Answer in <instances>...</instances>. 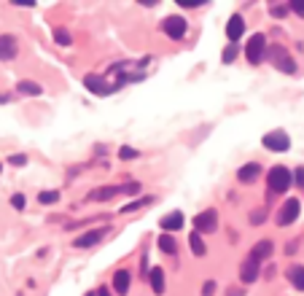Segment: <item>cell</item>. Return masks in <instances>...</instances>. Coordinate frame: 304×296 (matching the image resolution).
<instances>
[{"label":"cell","mask_w":304,"mask_h":296,"mask_svg":"<svg viewBox=\"0 0 304 296\" xmlns=\"http://www.w3.org/2000/svg\"><path fill=\"white\" fill-rule=\"evenodd\" d=\"M294 183V175H291L288 167H283V164H277V167L269 170L267 175V186H269V194H283L288 192V186Z\"/></svg>","instance_id":"6da1fadb"},{"label":"cell","mask_w":304,"mask_h":296,"mask_svg":"<svg viewBox=\"0 0 304 296\" xmlns=\"http://www.w3.org/2000/svg\"><path fill=\"white\" fill-rule=\"evenodd\" d=\"M245 57H248L250 65H261V59L267 57V35L256 32V35L248 41V46H245Z\"/></svg>","instance_id":"7a4b0ae2"},{"label":"cell","mask_w":304,"mask_h":296,"mask_svg":"<svg viewBox=\"0 0 304 296\" xmlns=\"http://www.w3.org/2000/svg\"><path fill=\"white\" fill-rule=\"evenodd\" d=\"M267 54H269V59H272V65L277 70H283V73H296V62L291 59V54L283 46H272Z\"/></svg>","instance_id":"3957f363"},{"label":"cell","mask_w":304,"mask_h":296,"mask_svg":"<svg viewBox=\"0 0 304 296\" xmlns=\"http://www.w3.org/2000/svg\"><path fill=\"white\" fill-rule=\"evenodd\" d=\"M264 148L275 151V154H280V151H288L291 148V137L283 132V129H275V132H267L264 135Z\"/></svg>","instance_id":"277c9868"},{"label":"cell","mask_w":304,"mask_h":296,"mask_svg":"<svg viewBox=\"0 0 304 296\" xmlns=\"http://www.w3.org/2000/svg\"><path fill=\"white\" fill-rule=\"evenodd\" d=\"M218 229V213L215 210H204V213H197L194 218V232L200 234H210Z\"/></svg>","instance_id":"5b68a950"},{"label":"cell","mask_w":304,"mask_h":296,"mask_svg":"<svg viewBox=\"0 0 304 296\" xmlns=\"http://www.w3.org/2000/svg\"><path fill=\"white\" fill-rule=\"evenodd\" d=\"M162 30H164V35L167 38H173V41H181L183 35H186V19L183 16H167L162 22Z\"/></svg>","instance_id":"8992f818"},{"label":"cell","mask_w":304,"mask_h":296,"mask_svg":"<svg viewBox=\"0 0 304 296\" xmlns=\"http://www.w3.org/2000/svg\"><path fill=\"white\" fill-rule=\"evenodd\" d=\"M105 234H110V229H108V226L92 229V232L81 234V237H76V240H73V245H76V248H92V245H97V242H100Z\"/></svg>","instance_id":"52a82bcc"},{"label":"cell","mask_w":304,"mask_h":296,"mask_svg":"<svg viewBox=\"0 0 304 296\" xmlns=\"http://www.w3.org/2000/svg\"><path fill=\"white\" fill-rule=\"evenodd\" d=\"M299 210H302L299 199H288L286 205L280 207V213H277V223H280V226H288V223H294L296 218H299Z\"/></svg>","instance_id":"ba28073f"},{"label":"cell","mask_w":304,"mask_h":296,"mask_svg":"<svg viewBox=\"0 0 304 296\" xmlns=\"http://www.w3.org/2000/svg\"><path fill=\"white\" fill-rule=\"evenodd\" d=\"M84 87H87L89 92H95V95H100V97H105V95H110L116 87H110L105 78H100V76H87L84 78Z\"/></svg>","instance_id":"9c48e42d"},{"label":"cell","mask_w":304,"mask_h":296,"mask_svg":"<svg viewBox=\"0 0 304 296\" xmlns=\"http://www.w3.org/2000/svg\"><path fill=\"white\" fill-rule=\"evenodd\" d=\"M272 251H275L272 242H269V240H261V242H256V245H253V251H250L248 259H250V261H256V264L261 267V261H267L269 256H272Z\"/></svg>","instance_id":"30bf717a"},{"label":"cell","mask_w":304,"mask_h":296,"mask_svg":"<svg viewBox=\"0 0 304 296\" xmlns=\"http://www.w3.org/2000/svg\"><path fill=\"white\" fill-rule=\"evenodd\" d=\"M226 35H229V41L237 43L242 35H245V19H242L240 14H234L232 19H229V24H226Z\"/></svg>","instance_id":"8fae6325"},{"label":"cell","mask_w":304,"mask_h":296,"mask_svg":"<svg viewBox=\"0 0 304 296\" xmlns=\"http://www.w3.org/2000/svg\"><path fill=\"white\" fill-rule=\"evenodd\" d=\"M16 38L14 35H0V62H8L16 57Z\"/></svg>","instance_id":"7c38bea8"},{"label":"cell","mask_w":304,"mask_h":296,"mask_svg":"<svg viewBox=\"0 0 304 296\" xmlns=\"http://www.w3.org/2000/svg\"><path fill=\"white\" fill-rule=\"evenodd\" d=\"M259 175H261V164H256V162H248L245 167L237 170V178H240L242 183H253Z\"/></svg>","instance_id":"4fadbf2b"},{"label":"cell","mask_w":304,"mask_h":296,"mask_svg":"<svg viewBox=\"0 0 304 296\" xmlns=\"http://www.w3.org/2000/svg\"><path fill=\"white\" fill-rule=\"evenodd\" d=\"M116 194H121V186H102V189H97V192H92L87 199L89 202H105V199H113Z\"/></svg>","instance_id":"5bb4252c"},{"label":"cell","mask_w":304,"mask_h":296,"mask_svg":"<svg viewBox=\"0 0 304 296\" xmlns=\"http://www.w3.org/2000/svg\"><path fill=\"white\" fill-rule=\"evenodd\" d=\"M129 283H132V275L127 272V269H118V272L113 275V291L118 296H124L129 291Z\"/></svg>","instance_id":"9a60e30c"},{"label":"cell","mask_w":304,"mask_h":296,"mask_svg":"<svg viewBox=\"0 0 304 296\" xmlns=\"http://www.w3.org/2000/svg\"><path fill=\"white\" fill-rule=\"evenodd\" d=\"M288 280H291V286L296 288V291H304V267L302 264H294V267H288Z\"/></svg>","instance_id":"2e32d148"},{"label":"cell","mask_w":304,"mask_h":296,"mask_svg":"<svg viewBox=\"0 0 304 296\" xmlns=\"http://www.w3.org/2000/svg\"><path fill=\"white\" fill-rule=\"evenodd\" d=\"M240 278H242V283H253L256 278H259V264L250 261V259H245V261H242V267H240Z\"/></svg>","instance_id":"e0dca14e"},{"label":"cell","mask_w":304,"mask_h":296,"mask_svg":"<svg viewBox=\"0 0 304 296\" xmlns=\"http://www.w3.org/2000/svg\"><path fill=\"white\" fill-rule=\"evenodd\" d=\"M181 226H183V213H178V210L162 218V229H164V232H178Z\"/></svg>","instance_id":"ac0fdd59"},{"label":"cell","mask_w":304,"mask_h":296,"mask_svg":"<svg viewBox=\"0 0 304 296\" xmlns=\"http://www.w3.org/2000/svg\"><path fill=\"white\" fill-rule=\"evenodd\" d=\"M148 283H151V288H154L156 294H164V272H162V267H154L148 272Z\"/></svg>","instance_id":"d6986e66"},{"label":"cell","mask_w":304,"mask_h":296,"mask_svg":"<svg viewBox=\"0 0 304 296\" xmlns=\"http://www.w3.org/2000/svg\"><path fill=\"white\" fill-rule=\"evenodd\" d=\"M16 89L22 92V95H32V97L43 95V87H41V84H35V81H19Z\"/></svg>","instance_id":"ffe728a7"},{"label":"cell","mask_w":304,"mask_h":296,"mask_svg":"<svg viewBox=\"0 0 304 296\" xmlns=\"http://www.w3.org/2000/svg\"><path fill=\"white\" fill-rule=\"evenodd\" d=\"M159 248L164 253H170V256H178V242H175L173 234H162L159 237Z\"/></svg>","instance_id":"44dd1931"},{"label":"cell","mask_w":304,"mask_h":296,"mask_svg":"<svg viewBox=\"0 0 304 296\" xmlns=\"http://www.w3.org/2000/svg\"><path fill=\"white\" fill-rule=\"evenodd\" d=\"M189 245H191V251H194V256H204V253H207V248H204L200 232H194V234L189 237Z\"/></svg>","instance_id":"7402d4cb"},{"label":"cell","mask_w":304,"mask_h":296,"mask_svg":"<svg viewBox=\"0 0 304 296\" xmlns=\"http://www.w3.org/2000/svg\"><path fill=\"white\" fill-rule=\"evenodd\" d=\"M54 41H57L59 46H70V43H73V35H70L65 27H57V30H54Z\"/></svg>","instance_id":"603a6c76"},{"label":"cell","mask_w":304,"mask_h":296,"mask_svg":"<svg viewBox=\"0 0 304 296\" xmlns=\"http://www.w3.org/2000/svg\"><path fill=\"white\" fill-rule=\"evenodd\" d=\"M57 199H59V192H41L38 194V202H41V205H54Z\"/></svg>","instance_id":"cb8c5ba5"},{"label":"cell","mask_w":304,"mask_h":296,"mask_svg":"<svg viewBox=\"0 0 304 296\" xmlns=\"http://www.w3.org/2000/svg\"><path fill=\"white\" fill-rule=\"evenodd\" d=\"M145 205H151V197H145V199H137V202H129V205L124 207L121 213H135V210H140V207H145Z\"/></svg>","instance_id":"d4e9b609"},{"label":"cell","mask_w":304,"mask_h":296,"mask_svg":"<svg viewBox=\"0 0 304 296\" xmlns=\"http://www.w3.org/2000/svg\"><path fill=\"white\" fill-rule=\"evenodd\" d=\"M269 11H272V16H275V19H283L291 8H288L286 3H275V5H269Z\"/></svg>","instance_id":"484cf974"},{"label":"cell","mask_w":304,"mask_h":296,"mask_svg":"<svg viewBox=\"0 0 304 296\" xmlns=\"http://www.w3.org/2000/svg\"><path fill=\"white\" fill-rule=\"evenodd\" d=\"M135 156H137V151L129 148V146H124L121 151H118V159H121V162H129V159H135Z\"/></svg>","instance_id":"4316f807"},{"label":"cell","mask_w":304,"mask_h":296,"mask_svg":"<svg viewBox=\"0 0 304 296\" xmlns=\"http://www.w3.org/2000/svg\"><path fill=\"white\" fill-rule=\"evenodd\" d=\"M264 221H267V213H264V210H253V213H250V223H253V226H259Z\"/></svg>","instance_id":"83f0119b"},{"label":"cell","mask_w":304,"mask_h":296,"mask_svg":"<svg viewBox=\"0 0 304 296\" xmlns=\"http://www.w3.org/2000/svg\"><path fill=\"white\" fill-rule=\"evenodd\" d=\"M8 164H14V167H24V164H27V156H24V154H14V156H8Z\"/></svg>","instance_id":"f1b7e54d"},{"label":"cell","mask_w":304,"mask_h":296,"mask_svg":"<svg viewBox=\"0 0 304 296\" xmlns=\"http://www.w3.org/2000/svg\"><path fill=\"white\" fill-rule=\"evenodd\" d=\"M11 205H14L16 210H24V205H27V199H24L22 194H14V197H11Z\"/></svg>","instance_id":"f546056e"},{"label":"cell","mask_w":304,"mask_h":296,"mask_svg":"<svg viewBox=\"0 0 304 296\" xmlns=\"http://www.w3.org/2000/svg\"><path fill=\"white\" fill-rule=\"evenodd\" d=\"M288 8L294 11V14H299V16L304 19V0H294V3L288 5Z\"/></svg>","instance_id":"4dcf8cb0"},{"label":"cell","mask_w":304,"mask_h":296,"mask_svg":"<svg viewBox=\"0 0 304 296\" xmlns=\"http://www.w3.org/2000/svg\"><path fill=\"white\" fill-rule=\"evenodd\" d=\"M234 57H237V43H232L226 51H223V62H232Z\"/></svg>","instance_id":"1f68e13d"},{"label":"cell","mask_w":304,"mask_h":296,"mask_svg":"<svg viewBox=\"0 0 304 296\" xmlns=\"http://www.w3.org/2000/svg\"><path fill=\"white\" fill-rule=\"evenodd\" d=\"M213 294H215V283L207 280V283L202 286V296H213Z\"/></svg>","instance_id":"d6a6232c"},{"label":"cell","mask_w":304,"mask_h":296,"mask_svg":"<svg viewBox=\"0 0 304 296\" xmlns=\"http://www.w3.org/2000/svg\"><path fill=\"white\" fill-rule=\"evenodd\" d=\"M294 181H296V186H299V189H304V167H296V178H294Z\"/></svg>","instance_id":"836d02e7"},{"label":"cell","mask_w":304,"mask_h":296,"mask_svg":"<svg viewBox=\"0 0 304 296\" xmlns=\"http://www.w3.org/2000/svg\"><path fill=\"white\" fill-rule=\"evenodd\" d=\"M226 296H245V291H242V288H237V286H232L226 291Z\"/></svg>","instance_id":"e575fe53"},{"label":"cell","mask_w":304,"mask_h":296,"mask_svg":"<svg viewBox=\"0 0 304 296\" xmlns=\"http://www.w3.org/2000/svg\"><path fill=\"white\" fill-rule=\"evenodd\" d=\"M97 296H110V291H108V288H105V286H102V288H100V291H97Z\"/></svg>","instance_id":"d590c367"},{"label":"cell","mask_w":304,"mask_h":296,"mask_svg":"<svg viewBox=\"0 0 304 296\" xmlns=\"http://www.w3.org/2000/svg\"><path fill=\"white\" fill-rule=\"evenodd\" d=\"M87 296H97V294H87Z\"/></svg>","instance_id":"8d00e7d4"},{"label":"cell","mask_w":304,"mask_h":296,"mask_svg":"<svg viewBox=\"0 0 304 296\" xmlns=\"http://www.w3.org/2000/svg\"><path fill=\"white\" fill-rule=\"evenodd\" d=\"M0 170H3V167H0Z\"/></svg>","instance_id":"74e56055"}]
</instances>
